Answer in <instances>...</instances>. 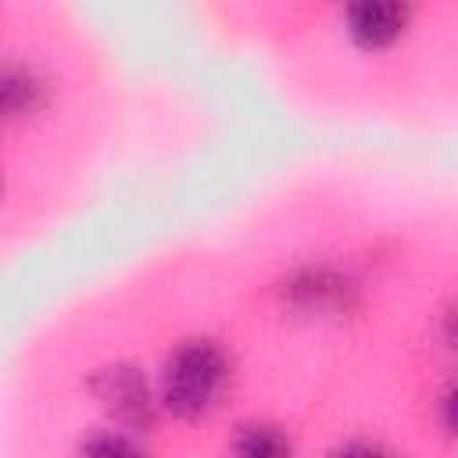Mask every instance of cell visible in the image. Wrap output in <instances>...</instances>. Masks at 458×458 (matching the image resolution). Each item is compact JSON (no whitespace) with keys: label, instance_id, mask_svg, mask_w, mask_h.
<instances>
[{"label":"cell","instance_id":"obj_1","mask_svg":"<svg viewBox=\"0 0 458 458\" xmlns=\"http://www.w3.org/2000/svg\"><path fill=\"white\" fill-rule=\"evenodd\" d=\"M222 386H225V358H222V351L215 344H208V340H190L165 365L161 401L179 419H200L204 411H211V404L222 394Z\"/></svg>","mask_w":458,"mask_h":458},{"label":"cell","instance_id":"obj_2","mask_svg":"<svg viewBox=\"0 0 458 458\" xmlns=\"http://www.w3.org/2000/svg\"><path fill=\"white\" fill-rule=\"evenodd\" d=\"M89 390L129 429H150L154 419H157L150 386H147L143 372L132 369V365H107V369H100L89 379Z\"/></svg>","mask_w":458,"mask_h":458},{"label":"cell","instance_id":"obj_3","mask_svg":"<svg viewBox=\"0 0 458 458\" xmlns=\"http://www.w3.org/2000/svg\"><path fill=\"white\" fill-rule=\"evenodd\" d=\"M286 304L304 315H340L354 301V286L333 268H301L283 286Z\"/></svg>","mask_w":458,"mask_h":458},{"label":"cell","instance_id":"obj_4","mask_svg":"<svg viewBox=\"0 0 458 458\" xmlns=\"http://www.w3.org/2000/svg\"><path fill=\"white\" fill-rule=\"evenodd\" d=\"M408 25V7L404 0H354L347 14L351 39L365 50H383L390 47Z\"/></svg>","mask_w":458,"mask_h":458},{"label":"cell","instance_id":"obj_5","mask_svg":"<svg viewBox=\"0 0 458 458\" xmlns=\"http://www.w3.org/2000/svg\"><path fill=\"white\" fill-rule=\"evenodd\" d=\"M0 104H4V114L18 122L43 104V82L29 68H7L0 86Z\"/></svg>","mask_w":458,"mask_h":458},{"label":"cell","instance_id":"obj_6","mask_svg":"<svg viewBox=\"0 0 458 458\" xmlns=\"http://www.w3.org/2000/svg\"><path fill=\"white\" fill-rule=\"evenodd\" d=\"M233 447L240 454H247V458H276V454L290 451V440L276 426H243V433H240V440Z\"/></svg>","mask_w":458,"mask_h":458},{"label":"cell","instance_id":"obj_7","mask_svg":"<svg viewBox=\"0 0 458 458\" xmlns=\"http://www.w3.org/2000/svg\"><path fill=\"white\" fill-rule=\"evenodd\" d=\"M82 447L93 451V454H136V451H140V447H136L132 440H125L122 433H118V437H97V440H86Z\"/></svg>","mask_w":458,"mask_h":458},{"label":"cell","instance_id":"obj_8","mask_svg":"<svg viewBox=\"0 0 458 458\" xmlns=\"http://www.w3.org/2000/svg\"><path fill=\"white\" fill-rule=\"evenodd\" d=\"M444 426H447V429L458 437V386H454V390L444 397Z\"/></svg>","mask_w":458,"mask_h":458},{"label":"cell","instance_id":"obj_9","mask_svg":"<svg viewBox=\"0 0 458 458\" xmlns=\"http://www.w3.org/2000/svg\"><path fill=\"white\" fill-rule=\"evenodd\" d=\"M447 340H451V344L458 347V311H454V315L447 318Z\"/></svg>","mask_w":458,"mask_h":458}]
</instances>
